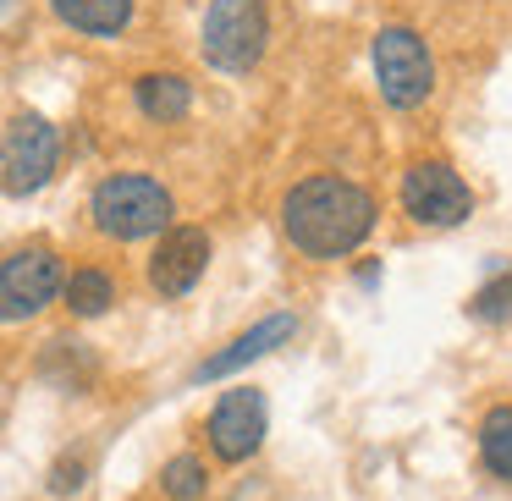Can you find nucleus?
I'll return each mask as SVG.
<instances>
[{
  "label": "nucleus",
  "mask_w": 512,
  "mask_h": 501,
  "mask_svg": "<svg viewBox=\"0 0 512 501\" xmlns=\"http://www.w3.org/2000/svg\"><path fill=\"white\" fill-rule=\"evenodd\" d=\"M281 232L303 259H347L375 232V193L347 177H309L281 199Z\"/></svg>",
  "instance_id": "f257e3e1"
},
{
  "label": "nucleus",
  "mask_w": 512,
  "mask_h": 501,
  "mask_svg": "<svg viewBox=\"0 0 512 501\" xmlns=\"http://www.w3.org/2000/svg\"><path fill=\"white\" fill-rule=\"evenodd\" d=\"M171 215H177L171 188L155 182L149 171H116V177H105L100 188L89 193L94 232L116 237V243H144V237L171 232Z\"/></svg>",
  "instance_id": "f03ea898"
},
{
  "label": "nucleus",
  "mask_w": 512,
  "mask_h": 501,
  "mask_svg": "<svg viewBox=\"0 0 512 501\" xmlns=\"http://www.w3.org/2000/svg\"><path fill=\"white\" fill-rule=\"evenodd\" d=\"M270 45L265 0H210L199 28V50L215 72H254Z\"/></svg>",
  "instance_id": "7ed1b4c3"
},
{
  "label": "nucleus",
  "mask_w": 512,
  "mask_h": 501,
  "mask_svg": "<svg viewBox=\"0 0 512 501\" xmlns=\"http://www.w3.org/2000/svg\"><path fill=\"white\" fill-rule=\"evenodd\" d=\"M61 171V127L39 111H17L0 138V188L28 199Z\"/></svg>",
  "instance_id": "20e7f679"
},
{
  "label": "nucleus",
  "mask_w": 512,
  "mask_h": 501,
  "mask_svg": "<svg viewBox=\"0 0 512 501\" xmlns=\"http://www.w3.org/2000/svg\"><path fill=\"white\" fill-rule=\"evenodd\" d=\"M61 281H67V265H61L56 248L28 243L17 254H6L0 259V325L39 320L61 298Z\"/></svg>",
  "instance_id": "39448f33"
},
{
  "label": "nucleus",
  "mask_w": 512,
  "mask_h": 501,
  "mask_svg": "<svg viewBox=\"0 0 512 501\" xmlns=\"http://www.w3.org/2000/svg\"><path fill=\"white\" fill-rule=\"evenodd\" d=\"M369 56H375V83L386 94V105L413 111L435 94V56L413 28H380Z\"/></svg>",
  "instance_id": "423d86ee"
},
{
  "label": "nucleus",
  "mask_w": 512,
  "mask_h": 501,
  "mask_svg": "<svg viewBox=\"0 0 512 501\" xmlns=\"http://www.w3.org/2000/svg\"><path fill=\"white\" fill-rule=\"evenodd\" d=\"M402 210L419 226H463L474 215V193L446 160H413L402 171Z\"/></svg>",
  "instance_id": "0eeeda50"
},
{
  "label": "nucleus",
  "mask_w": 512,
  "mask_h": 501,
  "mask_svg": "<svg viewBox=\"0 0 512 501\" xmlns=\"http://www.w3.org/2000/svg\"><path fill=\"white\" fill-rule=\"evenodd\" d=\"M265 430H270V408H265V391H254V386L221 391V402H215L210 419H204L210 452L221 457V463H248V457L265 446Z\"/></svg>",
  "instance_id": "6e6552de"
},
{
  "label": "nucleus",
  "mask_w": 512,
  "mask_h": 501,
  "mask_svg": "<svg viewBox=\"0 0 512 501\" xmlns=\"http://www.w3.org/2000/svg\"><path fill=\"white\" fill-rule=\"evenodd\" d=\"M210 270V232L204 226H171L160 232L155 254H149V287L160 298H188Z\"/></svg>",
  "instance_id": "1a4fd4ad"
},
{
  "label": "nucleus",
  "mask_w": 512,
  "mask_h": 501,
  "mask_svg": "<svg viewBox=\"0 0 512 501\" xmlns=\"http://www.w3.org/2000/svg\"><path fill=\"white\" fill-rule=\"evenodd\" d=\"M292 336H298V314H287V309H281V314H265V320L248 325L243 336H232L221 353L204 358V364L193 369V380H199V386H204V380H226V375H237V369H248L254 358H265L270 347L292 342Z\"/></svg>",
  "instance_id": "9d476101"
},
{
  "label": "nucleus",
  "mask_w": 512,
  "mask_h": 501,
  "mask_svg": "<svg viewBox=\"0 0 512 501\" xmlns=\"http://www.w3.org/2000/svg\"><path fill=\"white\" fill-rule=\"evenodd\" d=\"M50 12H56V23H67L72 34L116 39L133 23V0H50Z\"/></svg>",
  "instance_id": "9b49d317"
},
{
  "label": "nucleus",
  "mask_w": 512,
  "mask_h": 501,
  "mask_svg": "<svg viewBox=\"0 0 512 501\" xmlns=\"http://www.w3.org/2000/svg\"><path fill=\"white\" fill-rule=\"evenodd\" d=\"M133 100L149 122L166 127V122H182V116L193 111V83L182 78V72H144V78L133 83Z\"/></svg>",
  "instance_id": "f8f14e48"
},
{
  "label": "nucleus",
  "mask_w": 512,
  "mask_h": 501,
  "mask_svg": "<svg viewBox=\"0 0 512 501\" xmlns=\"http://www.w3.org/2000/svg\"><path fill=\"white\" fill-rule=\"evenodd\" d=\"M61 298H67V309L78 314V320H100V314H111L116 303V276L100 265H83L72 270L67 281H61Z\"/></svg>",
  "instance_id": "ddd939ff"
},
{
  "label": "nucleus",
  "mask_w": 512,
  "mask_h": 501,
  "mask_svg": "<svg viewBox=\"0 0 512 501\" xmlns=\"http://www.w3.org/2000/svg\"><path fill=\"white\" fill-rule=\"evenodd\" d=\"M479 457H485L490 474L512 485V402H501L479 419Z\"/></svg>",
  "instance_id": "4468645a"
},
{
  "label": "nucleus",
  "mask_w": 512,
  "mask_h": 501,
  "mask_svg": "<svg viewBox=\"0 0 512 501\" xmlns=\"http://www.w3.org/2000/svg\"><path fill=\"white\" fill-rule=\"evenodd\" d=\"M204 490H210V468H204L199 452L166 457V468H160V496L166 501H199Z\"/></svg>",
  "instance_id": "2eb2a0df"
},
{
  "label": "nucleus",
  "mask_w": 512,
  "mask_h": 501,
  "mask_svg": "<svg viewBox=\"0 0 512 501\" xmlns=\"http://www.w3.org/2000/svg\"><path fill=\"white\" fill-rule=\"evenodd\" d=\"M468 314H474L479 325H507L512 320V270H501L496 281H485V287L468 298Z\"/></svg>",
  "instance_id": "dca6fc26"
},
{
  "label": "nucleus",
  "mask_w": 512,
  "mask_h": 501,
  "mask_svg": "<svg viewBox=\"0 0 512 501\" xmlns=\"http://www.w3.org/2000/svg\"><path fill=\"white\" fill-rule=\"evenodd\" d=\"M83 485H89V457H83V452H61L56 463H50V474H45V490H50V496H78Z\"/></svg>",
  "instance_id": "f3484780"
}]
</instances>
